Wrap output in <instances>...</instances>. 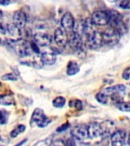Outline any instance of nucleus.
<instances>
[{
  "label": "nucleus",
  "mask_w": 130,
  "mask_h": 146,
  "mask_svg": "<svg viewBox=\"0 0 130 146\" xmlns=\"http://www.w3.org/2000/svg\"><path fill=\"white\" fill-rule=\"evenodd\" d=\"M16 54L20 57H27L31 56L33 52L31 43L24 39H14L9 40V43Z\"/></svg>",
  "instance_id": "f257e3e1"
},
{
  "label": "nucleus",
  "mask_w": 130,
  "mask_h": 146,
  "mask_svg": "<svg viewBox=\"0 0 130 146\" xmlns=\"http://www.w3.org/2000/svg\"><path fill=\"white\" fill-rule=\"evenodd\" d=\"M103 37L105 44L108 46H114L120 40L121 33L115 27L110 26L103 33Z\"/></svg>",
  "instance_id": "f03ea898"
},
{
  "label": "nucleus",
  "mask_w": 130,
  "mask_h": 146,
  "mask_svg": "<svg viewBox=\"0 0 130 146\" xmlns=\"http://www.w3.org/2000/svg\"><path fill=\"white\" fill-rule=\"evenodd\" d=\"M103 43H104V41L103 37V33L97 30L93 34L87 37L86 44L89 49L97 50L101 47Z\"/></svg>",
  "instance_id": "7ed1b4c3"
},
{
  "label": "nucleus",
  "mask_w": 130,
  "mask_h": 146,
  "mask_svg": "<svg viewBox=\"0 0 130 146\" xmlns=\"http://www.w3.org/2000/svg\"><path fill=\"white\" fill-rule=\"evenodd\" d=\"M91 18L95 25L104 26L109 24L110 13L109 11H96L92 14Z\"/></svg>",
  "instance_id": "20e7f679"
},
{
  "label": "nucleus",
  "mask_w": 130,
  "mask_h": 146,
  "mask_svg": "<svg viewBox=\"0 0 130 146\" xmlns=\"http://www.w3.org/2000/svg\"><path fill=\"white\" fill-rule=\"evenodd\" d=\"M33 122L36 123V125L40 128H44L50 123V120L47 116H46L43 110L36 108L33 112L31 116Z\"/></svg>",
  "instance_id": "39448f33"
},
{
  "label": "nucleus",
  "mask_w": 130,
  "mask_h": 146,
  "mask_svg": "<svg viewBox=\"0 0 130 146\" xmlns=\"http://www.w3.org/2000/svg\"><path fill=\"white\" fill-rule=\"evenodd\" d=\"M68 37V44L74 51L80 52L83 50V41L78 32L72 31Z\"/></svg>",
  "instance_id": "423d86ee"
},
{
  "label": "nucleus",
  "mask_w": 130,
  "mask_h": 146,
  "mask_svg": "<svg viewBox=\"0 0 130 146\" xmlns=\"http://www.w3.org/2000/svg\"><path fill=\"white\" fill-rule=\"evenodd\" d=\"M55 43L59 47H65L68 43V37L67 36V31L62 27H58L54 32Z\"/></svg>",
  "instance_id": "0eeeda50"
},
{
  "label": "nucleus",
  "mask_w": 130,
  "mask_h": 146,
  "mask_svg": "<svg viewBox=\"0 0 130 146\" xmlns=\"http://www.w3.org/2000/svg\"><path fill=\"white\" fill-rule=\"evenodd\" d=\"M72 135L74 139L78 140V141H84L88 138H89L88 128L84 125L75 126L72 130Z\"/></svg>",
  "instance_id": "6e6552de"
},
{
  "label": "nucleus",
  "mask_w": 130,
  "mask_h": 146,
  "mask_svg": "<svg viewBox=\"0 0 130 146\" xmlns=\"http://www.w3.org/2000/svg\"><path fill=\"white\" fill-rule=\"evenodd\" d=\"M34 40L41 46H48L52 42L51 36L46 32H36L34 35Z\"/></svg>",
  "instance_id": "1a4fd4ad"
},
{
  "label": "nucleus",
  "mask_w": 130,
  "mask_h": 146,
  "mask_svg": "<svg viewBox=\"0 0 130 146\" xmlns=\"http://www.w3.org/2000/svg\"><path fill=\"white\" fill-rule=\"evenodd\" d=\"M61 25L67 32L73 31L75 27V19L70 12H66L61 19Z\"/></svg>",
  "instance_id": "9d476101"
},
{
  "label": "nucleus",
  "mask_w": 130,
  "mask_h": 146,
  "mask_svg": "<svg viewBox=\"0 0 130 146\" xmlns=\"http://www.w3.org/2000/svg\"><path fill=\"white\" fill-rule=\"evenodd\" d=\"M126 132L124 130H117L111 135L112 145L120 146L125 143Z\"/></svg>",
  "instance_id": "9b49d317"
},
{
  "label": "nucleus",
  "mask_w": 130,
  "mask_h": 146,
  "mask_svg": "<svg viewBox=\"0 0 130 146\" xmlns=\"http://www.w3.org/2000/svg\"><path fill=\"white\" fill-rule=\"evenodd\" d=\"M88 136L90 139H97L103 135L101 125L96 122H93L89 124L88 126Z\"/></svg>",
  "instance_id": "f8f14e48"
},
{
  "label": "nucleus",
  "mask_w": 130,
  "mask_h": 146,
  "mask_svg": "<svg viewBox=\"0 0 130 146\" xmlns=\"http://www.w3.org/2000/svg\"><path fill=\"white\" fill-rule=\"evenodd\" d=\"M27 15L23 11H16L13 15V23L20 28H24L27 23Z\"/></svg>",
  "instance_id": "ddd939ff"
},
{
  "label": "nucleus",
  "mask_w": 130,
  "mask_h": 146,
  "mask_svg": "<svg viewBox=\"0 0 130 146\" xmlns=\"http://www.w3.org/2000/svg\"><path fill=\"white\" fill-rule=\"evenodd\" d=\"M94 23L92 21L91 18H88L84 21V22L82 25V31L83 32L84 36H86V38L89 36L91 34H92L95 31L96 29L94 27Z\"/></svg>",
  "instance_id": "4468645a"
},
{
  "label": "nucleus",
  "mask_w": 130,
  "mask_h": 146,
  "mask_svg": "<svg viewBox=\"0 0 130 146\" xmlns=\"http://www.w3.org/2000/svg\"><path fill=\"white\" fill-rule=\"evenodd\" d=\"M40 59L43 64L52 65L55 63L56 59V55L52 51H45L40 56Z\"/></svg>",
  "instance_id": "2eb2a0df"
},
{
  "label": "nucleus",
  "mask_w": 130,
  "mask_h": 146,
  "mask_svg": "<svg viewBox=\"0 0 130 146\" xmlns=\"http://www.w3.org/2000/svg\"><path fill=\"white\" fill-rule=\"evenodd\" d=\"M125 87L123 84H116V85H114V86L108 87L107 88H105L103 91L107 95L112 96L115 95V94L119 93V92H123V91H125Z\"/></svg>",
  "instance_id": "dca6fc26"
},
{
  "label": "nucleus",
  "mask_w": 130,
  "mask_h": 146,
  "mask_svg": "<svg viewBox=\"0 0 130 146\" xmlns=\"http://www.w3.org/2000/svg\"><path fill=\"white\" fill-rule=\"evenodd\" d=\"M7 27H8V32L11 36L15 37L16 39H19L21 36V34H22L21 28L17 27L14 23L9 25Z\"/></svg>",
  "instance_id": "f3484780"
},
{
  "label": "nucleus",
  "mask_w": 130,
  "mask_h": 146,
  "mask_svg": "<svg viewBox=\"0 0 130 146\" xmlns=\"http://www.w3.org/2000/svg\"><path fill=\"white\" fill-rule=\"evenodd\" d=\"M80 71L79 66L75 62L70 61L67 65V75H74L77 74Z\"/></svg>",
  "instance_id": "a211bd4d"
},
{
  "label": "nucleus",
  "mask_w": 130,
  "mask_h": 146,
  "mask_svg": "<svg viewBox=\"0 0 130 146\" xmlns=\"http://www.w3.org/2000/svg\"><path fill=\"white\" fill-rule=\"evenodd\" d=\"M116 107L121 111L130 112V102H116Z\"/></svg>",
  "instance_id": "6ab92c4d"
},
{
  "label": "nucleus",
  "mask_w": 130,
  "mask_h": 146,
  "mask_svg": "<svg viewBox=\"0 0 130 146\" xmlns=\"http://www.w3.org/2000/svg\"><path fill=\"white\" fill-rule=\"evenodd\" d=\"M66 104V99L63 97H57L52 101V104L56 108H61Z\"/></svg>",
  "instance_id": "aec40b11"
},
{
  "label": "nucleus",
  "mask_w": 130,
  "mask_h": 146,
  "mask_svg": "<svg viewBox=\"0 0 130 146\" xmlns=\"http://www.w3.org/2000/svg\"><path fill=\"white\" fill-rule=\"evenodd\" d=\"M1 104L3 105H11L15 103L13 97L10 95H2L1 96Z\"/></svg>",
  "instance_id": "412c9836"
},
{
  "label": "nucleus",
  "mask_w": 130,
  "mask_h": 146,
  "mask_svg": "<svg viewBox=\"0 0 130 146\" xmlns=\"http://www.w3.org/2000/svg\"><path fill=\"white\" fill-rule=\"evenodd\" d=\"M96 98H97V100H98V102H100V104H107V98H108V95H107L106 94L103 92V91H100L99 93L97 94L96 96Z\"/></svg>",
  "instance_id": "4be33fe9"
},
{
  "label": "nucleus",
  "mask_w": 130,
  "mask_h": 146,
  "mask_svg": "<svg viewBox=\"0 0 130 146\" xmlns=\"http://www.w3.org/2000/svg\"><path fill=\"white\" fill-rule=\"evenodd\" d=\"M25 126L24 125H19L17 128H15V129L11 132V136L12 138H15L18 135L21 133V132H25Z\"/></svg>",
  "instance_id": "5701e85b"
},
{
  "label": "nucleus",
  "mask_w": 130,
  "mask_h": 146,
  "mask_svg": "<svg viewBox=\"0 0 130 146\" xmlns=\"http://www.w3.org/2000/svg\"><path fill=\"white\" fill-rule=\"evenodd\" d=\"M114 2L119 8L126 9L129 5L130 0H114Z\"/></svg>",
  "instance_id": "b1692460"
},
{
  "label": "nucleus",
  "mask_w": 130,
  "mask_h": 146,
  "mask_svg": "<svg viewBox=\"0 0 130 146\" xmlns=\"http://www.w3.org/2000/svg\"><path fill=\"white\" fill-rule=\"evenodd\" d=\"M73 103V104H70L71 107H74L78 110H82V103L81 100H74L72 101Z\"/></svg>",
  "instance_id": "393cba45"
},
{
  "label": "nucleus",
  "mask_w": 130,
  "mask_h": 146,
  "mask_svg": "<svg viewBox=\"0 0 130 146\" xmlns=\"http://www.w3.org/2000/svg\"><path fill=\"white\" fill-rule=\"evenodd\" d=\"M123 22L125 23L126 26H130V13H125L122 15Z\"/></svg>",
  "instance_id": "a878e982"
},
{
  "label": "nucleus",
  "mask_w": 130,
  "mask_h": 146,
  "mask_svg": "<svg viewBox=\"0 0 130 146\" xmlns=\"http://www.w3.org/2000/svg\"><path fill=\"white\" fill-rule=\"evenodd\" d=\"M2 79L9 80V81H16V80H17V78H16L14 75H12L11 73H9V74H6V75H3L2 77Z\"/></svg>",
  "instance_id": "bb28decb"
},
{
  "label": "nucleus",
  "mask_w": 130,
  "mask_h": 146,
  "mask_svg": "<svg viewBox=\"0 0 130 146\" xmlns=\"http://www.w3.org/2000/svg\"><path fill=\"white\" fill-rule=\"evenodd\" d=\"M123 79L125 80H130V67L125 68V70L123 71Z\"/></svg>",
  "instance_id": "cd10ccee"
},
{
  "label": "nucleus",
  "mask_w": 130,
  "mask_h": 146,
  "mask_svg": "<svg viewBox=\"0 0 130 146\" xmlns=\"http://www.w3.org/2000/svg\"><path fill=\"white\" fill-rule=\"evenodd\" d=\"M31 48L33 52H34L36 54H40V50H39L38 46H37V43L34 41V42H31Z\"/></svg>",
  "instance_id": "c85d7f7f"
},
{
  "label": "nucleus",
  "mask_w": 130,
  "mask_h": 146,
  "mask_svg": "<svg viewBox=\"0 0 130 146\" xmlns=\"http://www.w3.org/2000/svg\"><path fill=\"white\" fill-rule=\"evenodd\" d=\"M69 126H70V124H69V123H65V124H63L62 125H61L60 127L58 128L56 131H57V132H63V131H66V130L67 129H68Z\"/></svg>",
  "instance_id": "c756f323"
},
{
  "label": "nucleus",
  "mask_w": 130,
  "mask_h": 146,
  "mask_svg": "<svg viewBox=\"0 0 130 146\" xmlns=\"http://www.w3.org/2000/svg\"><path fill=\"white\" fill-rule=\"evenodd\" d=\"M5 123H6V118H5V111L2 110L1 111V124L3 125Z\"/></svg>",
  "instance_id": "7c9ffc66"
},
{
  "label": "nucleus",
  "mask_w": 130,
  "mask_h": 146,
  "mask_svg": "<svg viewBox=\"0 0 130 146\" xmlns=\"http://www.w3.org/2000/svg\"><path fill=\"white\" fill-rule=\"evenodd\" d=\"M10 0H0V4L2 5H7L9 4Z\"/></svg>",
  "instance_id": "2f4dec72"
},
{
  "label": "nucleus",
  "mask_w": 130,
  "mask_h": 146,
  "mask_svg": "<svg viewBox=\"0 0 130 146\" xmlns=\"http://www.w3.org/2000/svg\"><path fill=\"white\" fill-rule=\"evenodd\" d=\"M128 144L130 145V133L129 135V138H128Z\"/></svg>",
  "instance_id": "473e14b6"
}]
</instances>
